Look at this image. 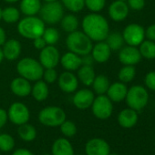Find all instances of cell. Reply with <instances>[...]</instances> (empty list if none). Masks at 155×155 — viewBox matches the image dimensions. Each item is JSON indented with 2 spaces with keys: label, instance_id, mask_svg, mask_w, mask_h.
Wrapping results in <instances>:
<instances>
[{
  "label": "cell",
  "instance_id": "cell-1",
  "mask_svg": "<svg viewBox=\"0 0 155 155\" xmlns=\"http://www.w3.org/2000/svg\"><path fill=\"white\" fill-rule=\"evenodd\" d=\"M83 32L92 41H103L110 33V26L107 19L97 13H91L84 17L82 19Z\"/></svg>",
  "mask_w": 155,
  "mask_h": 155
},
{
  "label": "cell",
  "instance_id": "cell-2",
  "mask_svg": "<svg viewBox=\"0 0 155 155\" xmlns=\"http://www.w3.org/2000/svg\"><path fill=\"white\" fill-rule=\"evenodd\" d=\"M66 45L69 51L81 57L90 54L93 47L92 40L83 31L79 30L68 33L66 39Z\"/></svg>",
  "mask_w": 155,
  "mask_h": 155
},
{
  "label": "cell",
  "instance_id": "cell-3",
  "mask_svg": "<svg viewBox=\"0 0 155 155\" xmlns=\"http://www.w3.org/2000/svg\"><path fill=\"white\" fill-rule=\"evenodd\" d=\"M45 23L36 16L25 17L18 24V33L27 39H35L42 37L45 30Z\"/></svg>",
  "mask_w": 155,
  "mask_h": 155
},
{
  "label": "cell",
  "instance_id": "cell-4",
  "mask_svg": "<svg viewBox=\"0 0 155 155\" xmlns=\"http://www.w3.org/2000/svg\"><path fill=\"white\" fill-rule=\"evenodd\" d=\"M17 71L20 77L29 81H37L41 80L44 72V68L39 61L33 58H24L18 62Z\"/></svg>",
  "mask_w": 155,
  "mask_h": 155
},
{
  "label": "cell",
  "instance_id": "cell-5",
  "mask_svg": "<svg viewBox=\"0 0 155 155\" xmlns=\"http://www.w3.org/2000/svg\"><path fill=\"white\" fill-rule=\"evenodd\" d=\"M38 13L45 24L56 25L60 22L64 16V7L62 3L58 1L45 2V4L41 6Z\"/></svg>",
  "mask_w": 155,
  "mask_h": 155
},
{
  "label": "cell",
  "instance_id": "cell-6",
  "mask_svg": "<svg viewBox=\"0 0 155 155\" xmlns=\"http://www.w3.org/2000/svg\"><path fill=\"white\" fill-rule=\"evenodd\" d=\"M66 120L65 111L57 106H48L42 109L38 113V120L48 127H59Z\"/></svg>",
  "mask_w": 155,
  "mask_h": 155
},
{
  "label": "cell",
  "instance_id": "cell-7",
  "mask_svg": "<svg viewBox=\"0 0 155 155\" xmlns=\"http://www.w3.org/2000/svg\"><path fill=\"white\" fill-rule=\"evenodd\" d=\"M125 100L129 108L139 111L147 105L149 101V93L142 86L135 85L128 90Z\"/></svg>",
  "mask_w": 155,
  "mask_h": 155
},
{
  "label": "cell",
  "instance_id": "cell-8",
  "mask_svg": "<svg viewBox=\"0 0 155 155\" xmlns=\"http://www.w3.org/2000/svg\"><path fill=\"white\" fill-rule=\"evenodd\" d=\"M91 110L93 115L100 120L109 119L113 111L112 101L108 98L107 95H99L92 102Z\"/></svg>",
  "mask_w": 155,
  "mask_h": 155
},
{
  "label": "cell",
  "instance_id": "cell-9",
  "mask_svg": "<svg viewBox=\"0 0 155 155\" xmlns=\"http://www.w3.org/2000/svg\"><path fill=\"white\" fill-rule=\"evenodd\" d=\"M8 120L15 125H22L27 123L30 118L28 108L22 102H14L8 110Z\"/></svg>",
  "mask_w": 155,
  "mask_h": 155
},
{
  "label": "cell",
  "instance_id": "cell-10",
  "mask_svg": "<svg viewBox=\"0 0 155 155\" xmlns=\"http://www.w3.org/2000/svg\"><path fill=\"white\" fill-rule=\"evenodd\" d=\"M122 37L129 46L137 47L145 38V29L138 24H130L124 28Z\"/></svg>",
  "mask_w": 155,
  "mask_h": 155
},
{
  "label": "cell",
  "instance_id": "cell-11",
  "mask_svg": "<svg viewBox=\"0 0 155 155\" xmlns=\"http://www.w3.org/2000/svg\"><path fill=\"white\" fill-rule=\"evenodd\" d=\"M60 61V54L54 45H47L41 49L39 62L44 68H55Z\"/></svg>",
  "mask_w": 155,
  "mask_h": 155
},
{
  "label": "cell",
  "instance_id": "cell-12",
  "mask_svg": "<svg viewBox=\"0 0 155 155\" xmlns=\"http://www.w3.org/2000/svg\"><path fill=\"white\" fill-rule=\"evenodd\" d=\"M85 152L86 155H109L110 147L105 140L94 138L86 143Z\"/></svg>",
  "mask_w": 155,
  "mask_h": 155
},
{
  "label": "cell",
  "instance_id": "cell-13",
  "mask_svg": "<svg viewBox=\"0 0 155 155\" xmlns=\"http://www.w3.org/2000/svg\"><path fill=\"white\" fill-rule=\"evenodd\" d=\"M141 55L140 53L139 48L134 46H127L122 47L119 52V59L120 62L123 65H130L134 66L138 64L141 59Z\"/></svg>",
  "mask_w": 155,
  "mask_h": 155
},
{
  "label": "cell",
  "instance_id": "cell-14",
  "mask_svg": "<svg viewBox=\"0 0 155 155\" xmlns=\"http://www.w3.org/2000/svg\"><path fill=\"white\" fill-rule=\"evenodd\" d=\"M95 99L94 92L89 89H81L78 91L73 96V104L80 110H87L91 107Z\"/></svg>",
  "mask_w": 155,
  "mask_h": 155
},
{
  "label": "cell",
  "instance_id": "cell-15",
  "mask_svg": "<svg viewBox=\"0 0 155 155\" xmlns=\"http://www.w3.org/2000/svg\"><path fill=\"white\" fill-rule=\"evenodd\" d=\"M58 84L59 89L66 93L74 92L79 86L78 78L71 71H64L58 78Z\"/></svg>",
  "mask_w": 155,
  "mask_h": 155
},
{
  "label": "cell",
  "instance_id": "cell-16",
  "mask_svg": "<svg viewBox=\"0 0 155 155\" xmlns=\"http://www.w3.org/2000/svg\"><path fill=\"white\" fill-rule=\"evenodd\" d=\"M110 18L113 21H122L124 20L129 15V7L125 1H120V0H116L112 2L108 10Z\"/></svg>",
  "mask_w": 155,
  "mask_h": 155
},
{
  "label": "cell",
  "instance_id": "cell-17",
  "mask_svg": "<svg viewBox=\"0 0 155 155\" xmlns=\"http://www.w3.org/2000/svg\"><path fill=\"white\" fill-rule=\"evenodd\" d=\"M10 89H11V91L16 96L20 97V98H25V97H28L31 93L32 86L29 81L24 79L22 77H18L11 81Z\"/></svg>",
  "mask_w": 155,
  "mask_h": 155
},
{
  "label": "cell",
  "instance_id": "cell-18",
  "mask_svg": "<svg viewBox=\"0 0 155 155\" xmlns=\"http://www.w3.org/2000/svg\"><path fill=\"white\" fill-rule=\"evenodd\" d=\"M91 54L94 61L98 63H105L109 60L110 57L111 49L104 40L99 41L96 45L92 47Z\"/></svg>",
  "mask_w": 155,
  "mask_h": 155
},
{
  "label": "cell",
  "instance_id": "cell-19",
  "mask_svg": "<svg viewBox=\"0 0 155 155\" xmlns=\"http://www.w3.org/2000/svg\"><path fill=\"white\" fill-rule=\"evenodd\" d=\"M21 44L17 39H8L4 43L2 48L4 58L9 61H14L18 59L21 54Z\"/></svg>",
  "mask_w": 155,
  "mask_h": 155
},
{
  "label": "cell",
  "instance_id": "cell-20",
  "mask_svg": "<svg viewBox=\"0 0 155 155\" xmlns=\"http://www.w3.org/2000/svg\"><path fill=\"white\" fill-rule=\"evenodd\" d=\"M128 92V88L125 83L122 82H115L110 85L107 91V96L112 102H120L125 100Z\"/></svg>",
  "mask_w": 155,
  "mask_h": 155
},
{
  "label": "cell",
  "instance_id": "cell-21",
  "mask_svg": "<svg viewBox=\"0 0 155 155\" xmlns=\"http://www.w3.org/2000/svg\"><path fill=\"white\" fill-rule=\"evenodd\" d=\"M59 62L61 63L62 67L68 71L77 70V69H79L80 67L82 65L81 57L71 52V51L65 53L60 58Z\"/></svg>",
  "mask_w": 155,
  "mask_h": 155
},
{
  "label": "cell",
  "instance_id": "cell-22",
  "mask_svg": "<svg viewBox=\"0 0 155 155\" xmlns=\"http://www.w3.org/2000/svg\"><path fill=\"white\" fill-rule=\"evenodd\" d=\"M52 155H75L74 149L67 138L57 139L51 147Z\"/></svg>",
  "mask_w": 155,
  "mask_h": 155
},
{
  "label": "cell",
  "instance_id": "cell-23",
  "mask_svg": "<svg viewBox=\"0 0 155 155\" xmlns=\"http://www.w3.org/2000/svg\"><path fill=\"white\" fill-rule=\"evenodd\" d=\"M138 121V113L136 110L129 108L122 110L118 115V122L119 124L125 129L132 128L136 125Z\"/></svg>",
  "mask_w": 155,
  "mask_h": 155
},
{
  "label": "cell",
  "instance_id": "cell-24",
  "mask_svg": "<svg viewBox=\"0 0 155 155\" xmlns=\"http://www.w3.org/2000/svg\"><path fill=\"white\" fill-rule=\"evenodd\" d=\"M95 77L96 74L92 66L81 65L78 69V78L85 86H91Z\"/></svg>",
  "mask_w": 155,
  "mask_h": 155
},
{
  "label": "cell",
  "instance_id": "cell-25",
  "mask_svg": "<svg viewBox=\"0 0 155 155\" xmlns=\"http://www.w3.org/2000/svg\"><path fill=\"white\" fill-rule=\"evenodd\" d=\"M40 0H21L20 2V11L26 16H36L41 8Z\"/></svg>",
  "mask_w": 155,
  "mask_h": 155
},
{
  "label": "cell",
  "instance_id": "cell-26",
  "mask_svg": "<svg viewBox=\"0 0 155 155\" xmlns=\"http://www.w3.org/2000/svg\"><path fill=\"white\" fill-rule=\"evenodd\" d=\"M48 93L49 91H48V83H46L44 81L41 80L37 81L31 90V94L37 101H45L48 98Z\"/></svg>",
  "mask_w": 155,
  "mask_h": 155
},
{
  "label": "cell",
  "instance_id": "cell-27",
  "mask_svg": "<svg viewBox=\"0 0 155 155\" xmlns=\"http://www.w3.org/2000/svg\"><path fill=\"white\" fill-rule=\"evenodd\" d=\"M110 81L105 75H98L95 77V79L92 82V88L96 94L103 95L107 92L110 87Z\"/></svg>",
  "mask_w": 155,
  "mask_h": 155
},
{
  "label": "cell",
  "instance_id": "cell-28",
  "mask_svg": "<svg viewBox=\"0 0 155 155\" xmlns=\"http://www.w3.org/2000/svg\"><path fill=\"white\" fill-rule=\"evenodd\" d=\"M60 25H61V28L65 32L71 33L76 31L78 28H79V19H78L76 16L72 14L64 15L60 20Z\"/></svg>",
  "mask_w": 155,
  "mask_h": 155
},
{
  "label": "cell",
  "instance_id": "cell-29",
  "mask_svg": "<svg viewBox=\"0 0 155 155\" xmlns=\"http://www.w3.org/2000/svg\"><path fill=\"white\" fill-rule=\"evenodd\" d=\"M18 136L21 140L25 141H32L36 139L37 137V130L36 128L28 124V122L22 125H19L18 130Z\"/></svg>",
  "mask_w": 155,
  "mask_h": 155
},
{
  "label": "cell",
  "instance_id": "cell-30",
  "mask_svg": "<svg viewBox=\"0 0 155 155\" xmlns=\"http://www.w3.org/2000/svg\"><path fill=\"white\" fill-rule=\"evenodd\" d=\"M140 53L146 59L155 58V42L151 40H143L140 45Z\"/></svg>",
  "mask_w": 155,
  "mask_h": 155
},
{
  "label": "cell",
  "instance_id": "cell-31",
  "mask_svg": "<svg viewBox=\"0 0 155 155\" xmlns=\"http://www.w3.org/2000/svg\"><path fill=\"white\" fill-rule=\"evenodd\" d=\"M106 43L110 47L111 50H120L124 44V39L122 37V34L119 32H113L109 33L108 37L105 39Z\"/></svg>",
  "mask_w": 155,
  "mask_h": 155
},
{
  "label": "cell",
  "instance_id": "cell-32",
  "mask_svg": "<svg viewBox=\"0 0 155 155\" xmlns=\"http://www.w3.org/2000/svg\"><path fill=\"white\" fill-rule=\"evenodd\" d=\"M136 75V69L133 66L130 65H124L122 67L118 74L119 80L122 83H129L132 81V80L135 78Z\"/></svg>",
  "mask_w": 155,
  "mask_h": 155
},
{
  "label": "cell",
  "instance_id": "cell-33",
  "mask_svg": "<svg viewBox=\"0 0 155 155\" xmlns=\"http://www.w3.org/2000/svg\"><path fill=\"white\" fill-rule=\"evenodd\" d=\"M20 12L14 7H7L2 9V19L8 24L16 23L19 20Z\"/></svg>",
  "mask_w": 155,
  "mask_h": 155
},
{
  "label": "cell",
  "instance_id": "cell-34",
  "mask_svg": "<svg viewBox=\"0 0 155 155\" xmlns=\"http://www.w3.org/2000/svg\"><path fill=\"white\" fill-rule=\"evenodd\" d=\"M15 148V140L8 133L0 134V151L8 152Z\"/></svg>",
  "mask_w": 155,
  "mask_h": 155
},
{
  "label": "cell",
  "instance_id": "cell-35",
  "mask_svg": "<svg viewBox=\"0 0 155 155\" xmlns=\"http://www.w3.org/2000/svg\"><path fill=\"white\" fill-rule=\"evenodd\" d=\"M61 3L64 8L74 13L81 11L85 7V0H61Z\"/></svg>",
  "mask_w": 155,
  "mask_h": 155
},
{
  "label": "cell",
  "instance_id": "cell-36",
  "mask_svg": "<svg viewBox=\"0 0 155 155\" xmlns=\"http://www.w3.org/2000/svg\"><path fill=\"white\" fill-rule=\"evenodd\" d=\"M42 38L47 45H55L59 39V32L55 28H47L43 32Z\"/></svg>",
  "mask_w": 155,
  "mask_h": 155
},
{
  "label": "cell",
  "instance_id": "cell-37",
  "mask_svg": "<svg viewBox=\"0 0 155 155\" xmlns=\"http://www.w3.org/2000/svg\"><path fill=\"white\" fill-rule=\"evenodd\" d=\"M59 127H60V130L62 134L66 138H71L75 136V134L77 133V126L71 120H65Z\"/></svg>",
  "mask_w": 155,
  "mask_h": 155
},
{
  "label": "cell",
  "instance_id": "cell-38",
  "mask_svg": "<svg viewBox=\"0 0 155 155\" xmlns=\"http://www.w3.org/2000/svg\"><path fill=\"white\" fill-rule=\"evenodd\" d=\"M106 4V0H85V6L93 13L101 11Z\"/></svg>",
  "mask_w": 155,
  "mask_h": 155
},
{
  "label": "cell",
  "instance_id": "cell-39",
  "mask_svg": "<svg viewBox=\"0 0 155 155\" xmlns=\"http://www.w3.org/2000/svg\"><path fill=\"white\" fill-rule=\"evenodd\" d=\"M44 81L46 83H54L58 80V73L55 68H44L43 76Z\"/></svg>",
  "mask_w": 155,
  "mask_h": 155
},
{
  "label": "cell",
  "instance_id": "cell-40",
  "mask_svg": "<svg viewBox=\"0 0 155 155\" xmlns=\"http://www.w3.org/2000/svg\"><path fill=\"white\" fill-rule=\"evenodd\" d=\"M145 85L150 91H155V71H150L145 77Z\"/></svg>",
  "mask_w": 155,
  "mask_h": 155
},
{
  "label": "cell",
  "instance_id": "cell-41",
  "mask_svg": "<svg viewBox=\"0 0 155 155\" xmlns=\"http://www.w3.org/2000/svg\"><path fill=\"white\" fill-rule=\"evenodd\" d=\"M128 7L132 10H141L145 6V0H127Z\"/></svg>",
  "mask_w": 155,
  "mask_h": 155
},
{
  "label": "cell",
  "instance_id": "cell-42",
  "mask_svg": "<svg viewBox=\"0 0 155 155\" xmlns=\"http://www.w3.org/2000/svg\"><path fill=\"white\" fill-rule=\"evenodd\" d=\"M145 37L151 41L155 42V24H152L147 28L145 30Z\"/></svg>",
  "mask_w": 155,
  "mask_h": 155
},
{
  "label": "cell",
  "instance_id": "cell-43",
  "mask_svg": "<svg viewBox=\"0 0 155 155\" xmlns=\"http://www.w3.org/2000/svg\"><path fill=\"white\" fill-rule=\"evenodd\" d=\"M8 120V111L4 109H1L0 108V129L3 128L7 121Z\"/></svg>",
  "mask_w": 155,
  "mask_h": 155
},
{
  "label": "cell",
  "instance_id": "cell-44",
  "mask_svg": "<svg viewBox=\"0 0 155 155\" xmlns=\"http://www.w3.org/2000/svg\"><path fill=\"white\" fill-rule=\"evenodd\" d=\"M33 44H34V47L37 49H40V50L47 46V43L45 42V40H44V38L42 37H39V38H37L33 39Z\"/></svg>",
  "mask_w": 155,
  "mask_h": 155
},
{
  "label": "cell",
  "instance_id": "cell-45",
  "mask_svg": "<svg viewBox=\"0 0 155 155\" xmlns=\"http://www.w3.org/2000/svg\"><path fill=\"white\" fill-rule=\"evenodd\" d=\"M81 60H82V65H88V66H92L94 63V59L91 56V54H87L84 56H81Z\"/></svg>",
  "mask_w": 155,
  "mask_h": 155
},
{
  "label": "cell",
  "instance_id": "cell-46",
  "mask_svg": "<svg viewBox=\"0 0 155 155\" xmlns=\"http://www.w3.org/2000/svg\"><path fill=\"white\" fill-rule=\"evenodd\" d=\"M12 155H34V153H33L31 150H28V149L20 148V149L16 150L12 153Z\"/></svg>",
  "mask_w": 155,
  "mask_h": 155
},
{
  "label": "cell",
  "instance_id": "cell-47",
  "mask_svg": "<svg viewBox=\"0 0 155 155\" xmlns=\"http://www.w3.org/2000/svg\"><path fill=\"white\" fill-rule=\"evenodd\" d=\"M7 41V35L3 28L0 27V47L3 46L4 43Z\"/></svg>",
  "mask_w": 155,
  "mask_h": 155
},
{
  "label": "cell",
  "instance_id": "cell-48",
  "mask_svg": "<svg viewBox=\"0 0 155 155\" xmlns=\"http://www.w3.org/2000/svg\"><path fill=\"white\" fill-rule=\"evenodd\" d=\"M4 59V55H3V51H2V48H0V64H1V62L3 61Z\"/></svg>",
  "mask_w": 155,
  "mask_h": 155
},
{
  "label": "cell",
  "instance_id": "cell-49",
  "mask_svg": "<svg viewBox=\"0 0 155 155\" xmlns=\"http://www.w3.org/2000/svg\"><path fill=\"white\" fill-rule=\"evenodd\" d=\"M6 2L8 3H10V4H13V3H17L18 1H19V0H5Z\"/></svg>",
  "mask_w": 155,
  "mask_h": 155
},
{
  "label": "cell",
  "instance_id": "cell-50",
  "mask_svg": "<svg viewBox=\"0 0 155 155\" xmlns=\"http://www.w3.org/2000/svg\"><path fill=\"white\" fill-rule=\"evenodd\" d=\"M45 2H54V1H58V0H44Z\"/></svg>",
  "mask_w": 155,
  "mask_h": 155
},
{
  "label": "cell",
  "instance_id": "cell-51",
  "mask_svg": "<svg viewBox=\"0 0 155 155\" xmlns=\"http://www.w3.org/2000/svg\"><path fill=\"white\" fill-rule=\"evenodd\" d=\"M2 19V9L0 8V20Z\"/></svg>",
  "mask_w": 155,
  "mask_h": 155
},
{
  "label": "cell",
  "instance_id": "cell-52",
  "mask_svg": "<svg viewBox=\"0 0 155 155\" xmlns=\"http://www.w3.org/2000/svg\"><path fill=\"white\" fill-rule=\"evenodd\" d=\"M109 155H118V154H117V153H110V152Z\"/></svg>",
  "mask_w": 155,
  "mask_h": 155
},
{
  "label": "cell",
  "instance_id": "cell-53",
  "mask_svg": "<svg viewBox=\"0 0 155 155\" xmlns=\"http://www.w3.org/2000/svg\"><path fill=\"white\" fill-rule=\"evenodd\" d=\"M42 155H52V154H48V153H46V154H42Z\"/></svg>",
  "mask_w": 155,
  "mask_h": 155
},
{
  "label": "cell",
  "instance_id": "cell-54",
  "mask_svg": "<svg viewBox=\"0 0 155 155\" xmlns=\"http://www.w3.org/2000/svg\"><path fill=\"white\" fill-rule=\"evenodd\" d=\"M120 1H127V0H120Z\"/></svg>",
  "mask_w": 155,
  "mask_h": 155
},
{
  "label": "cell",
  "instance_id": "cell-55",
  "mask_svg": "<svg viewBox=\"0 0 155 155\" xmlns=\"http://www.w3.org/2000/svg\"><path fill=\"white\" fill-rule=\"evenodd\" d=\"M0 155H1V151H0Z\"/></svg>",
  "mask_w": 155,
  "mask_h": 155
},
{
  "label": "cell",
  "instance_id": "cell-56",
  "mask_svg": "<svg viewBox=\"0 0 155 155\" xmlns=\"http://www.w3.org/2000/svg\"><path fill=\"white\" fill-rule=\"evenodd\" d=\"M79 155H83V154H79Z\"/></svg>",
  "mask_w": 155,
  "mask_h": 155
}]
</instances>
